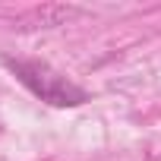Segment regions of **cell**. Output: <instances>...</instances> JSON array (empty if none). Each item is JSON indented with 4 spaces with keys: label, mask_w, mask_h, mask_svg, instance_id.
<instances>
[{
    "label": "cell",
    "mask_w": 161,
    "mask_h": 161,
    "mask_svg": "<svg viewBox=\"0 0 161 161\" xmlns=\"http://www.w3.org/2000/svg\"><path fill=\"white\" fill-rule=\"evenodd\" d=\"M3 63L10 66V73L35 98H41L54 108H79V104L89 101L86 89H79L76 82H69L66 76H60L54 66H47L41 60H13V57H7Z\"/></svg>",
    "instance_id": "cell-1"
}]
</instances>
